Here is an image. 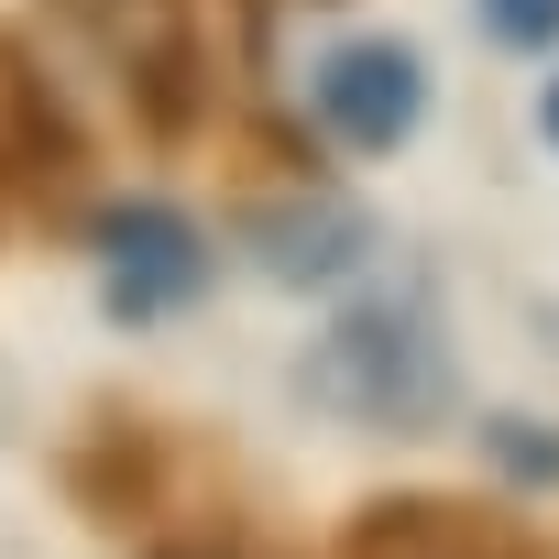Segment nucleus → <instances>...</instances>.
I'll return each instance as SVG.
<instances>
[{
  "mask_svg": "<svg viewBox=\"0 0 559 559\" xmlns=\"http://www.w3.org/2000/svg\"><path fill=\"white\" fill-rule=\"evenodd\" d=\"M99 274H110V308H121V319H154V308H176L198 274H209V252H198V230H187L176 209L132 198V209L99 219Z\"/></svg>",
  "mask_w": 559,
  "mask_h": 559,
  "instance_id": "nucleus-3",
  "label": "nucleus"
},
{
  "mask_svg": "<svg viewBox=\"0 0 559 559\" xmlns=\"http://www.w3.org/2000/svg\"><path fill=\"white\" fill-rule=\"evenodd\" d=\"M483 23H493L504 45H548V34H559V0H483Z\"/></svg>",
  "mask_w": 559,
  "mask_h": 559,
  "instance_id": "nucleus-5",
  "label": "nucleus"
},
{
  "mask_svg": "<svg viewBox=\"0 0 559 559\" xmlns=\"http://www.w3.org/2000/svg\"><path fill=\"white\" fill-rule=\"evenodd\" d=\"M362 241H373V230H362L352 209H297V219H263V263H274V274H341Z\"/></svg>",
  "mask_w": 559,
  "mask_h": 559,
  "instance_id": "nucleus-4",
  "label": "nucleus"
},
{
  "mask_svg": "<svg viewBox=\"0 0 559 559\" xmlns=\"http://www.w3.org/2000/svg\"><path fill=\"white\" fill-rule=\"evenodd\" d=\"M308 395L362 417V428H417L450 406V352L417 308H352L319 352H308Z\"/></svg>",
  "mask_w": 559,
  "mask_h": 559,
  "instance_id": "nucleus-1",
  "label": "nucleus"
},
{
  "mask_svg": "<svg viewBox=\"0 0 559 559\" xmlns=\"http://www.w3.org/2000/svg\"><path fill=\"white\" fill-rule=\"evenodd\" d=\"M417 110H428V78H417L406 45H341L319 67V121L341 143H362V154H395L417 132Z\"/></svg>",
  "mask_w": 559,
  "mask_h": 559,
  "instance_id": "nucleus-2",
  "label": "nucleus"
},
{
  "mask_svg": "<svg viewBox=\"0 0 559 559\" xmlns=\"http://www.w3.org/2000/svg\"><path fill=\"white\" fill-rule=\"evenodd\" d=\"M537 121H548V143H559V78H548V99H537Z\"/></svg>",
  "mask_w": 559,
  "mask_h": 559,
  "instance_id": "nucleus-6",
  "label": "nucleus"
}]
</instances>
